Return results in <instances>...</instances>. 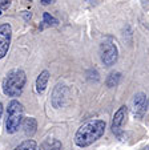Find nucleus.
I'll return each instance as SVG.
<instances>
[{
	"mask_svg": "<svg viewBox=\"0 0 149 150\" xmlns=\"http://www.w3.org/2000/svg\"><path fill=\"white\" fill-rule=\"evenodd\" d=\"M14 150H39V147L34 139H27V141L21 142L19 146H16Z\"/></svg>",
	"mask_w": 149,
	"mask_h": 150,
	"instance_id": "obj_12",
	"label": "nucleus"
},
{
	"mask_svg": "<svg viewBox=\"0 0 149 150\" xmlns=\"http://www.w3.org/2000/svg\"><path fill=\"white\" fill-rule=\"evenodd\" d=\"M24 116V108L17 100H12L8 104L7 108V120H6V127L9 134H14L19 130L20 125Z\"/></svg>",
	"mask_w": 149,
	"mask_h": 150,
	"instance_id": "obj_3",
	"label": "nucleus"
},
{
	"mask_svg": "<svg viewBox=\"0 0 149 150\" xmlns=\"http://www.w3.org/2000/svg\"><path fill=\"white\" fill-rule=\"evenodd\" d=\"M105 133V121L103 120H92L85 122L77 129L75 134V144L79 147H87L96 142Z\"/></svg>",
	"mask_w": 149,
	"mask_h": 150,
	"instance_id": "obj_1",
	"label": "nucleus"
},
{
	"mask_svg": "<svg viewBox=\"0 0 149 150\" xmlns=\"http://www.w3.org/2000/svg\"><path fill=\"white\" fill-rule=\"evenodd\" d=\"M9 4H11V1H9V0H3V1H1V4H0V7H1V8H8L9 7Z\"/></svg>",
	"mask_w": 149,
	"mask_h": 150,
	"instance_id": "obj_14",
	"label": "nucleus"
},
{
	"mask_svg": "<svg viewBox=\"0 0 149 150\" xmlns=\"http://www.w3.org/2000/svg\"><path fill=\"white\" fill-rule=\"evenodd\" d=\"M65 97H67V88L64 85H56V88L53 89V93H52V105L53 108H61L64 105Z\"/></svg>",
	"mask_w": 149,
	"mask_h": 150,
	"instance_id": "obj_8",
	"label": "nucleus"
},
{
	"mask_svg": "<svg viewBox=\"0 0 149 150\" xmlns=\"http://www.w3.org/2000/svg\"><path fill=\"white\" fill-rule=\"evenodd\" d=\"M127 116H128V108L125 106V105H123V106L118 108V110L116 112L115 116H113V118H112L111 129H112L113 134H116V136L120 137L121 127H123V125L125 124V121H127Z\"/></svg>",
	"mask_w": 149,
	"mask_h": 150,
	"instance_id": "obj_6",
	"label": "nucleus"
},
{
	"mask_svg": "<svg viewBox=\"0 0 149 150\" xmlns=\"http://www.w3.org/2000/svg\"><path fill=\"white\" fill-rule=\"evenodd\" d=\"M121 81V73L120 72H112V73H109V76L107 77V86H109V88H113V86H117L118 84H120Z\"/></svg>",
	"mask_w": 149,
	"mask_h": 150,
	"instance_id": "obj_11",
	"label": "nucleus"
},
{
	"mask_svg": "<svg viewBox=\"0 0 149 150\" xmlns=\"http://www.w3.org/2000/svg\"><path fill=\"white\" fill-rule=\"evenodd\" d=\"M43 23L45 24V25H57L59 24V20L55 19L53 16H51V15L48 13V12H44L43 13Z\"/></svg>",
	"mask_w": 149,
	"mask_h": 150,
	"instance_id": "obj_13",
	"label": "nucleus"
},
{
	"mask_svg": "<svg viewBox=\"0 0 149 150\" xmlns=\"http://www.w3.org/2000/svg\"><path fill=\"white\" fill-rule=\"evenodd\" d=\"M0 15H1V9H0Z\"/></svg>",
	"mask_w": 149,
	"mask_h": 150,
	"instance_id": "obj_19",
	"label": "nucleus"
},
{
	"mask_svg": "<svg viewBox=\"0 0 149 150\" xmlns=\"http://www.w3.org/2000/svg\"><path fill=\"white\" fill-rule=\"evenodd\" d=\"M146 112H148V96L145 93H137L133 100V113L141 118Z\"/></svg>",
	"mask_w": 149,
	"mask_h": 150,
	"instance_id": "obj_7",
	"label": "nucleus"
},
{
	"mask_svg": "<svg viewBox=\"0 0 149 150\" xmlns=\"http://www.w3.org/2000/svg\"><path fill=\"white\" fill-rule=\"evenodd\" d=\"M21 13H23V16H24V19H26V20H29V19H31V13H29L28 11H23Z\"/></svg>",
	"mask_w": 149,
	"mask_h": 150,
	"instance_id": "obj_15",
	"label": "nucleus"
},
{
	"mask_svg": "<svg viewBox=\"0 0 149 150\" xmlns=\"http://www.w3.org/2000/svg\"><path fill=\"white\" fill-rule=\"evenodd\" d=\"M12 37V27L8 23L0 25V59L6 57L8 53L9 44H11Z\"/></svg>",
	"mask_w": 149,
	"mask_h": 150,
	"instance_id": "obj_5",
	"label": "nucleus"
},
{
	"mask_svg": "<svg viewBox=\"0 0 149 150\" xmlns=\"http://www.w3.org/2000/svg\"><path fill=\"white\" fill-rule=\"evenodd\" d=\"M143 150H148V147H145V149H143Z\"/></svg>",
	"mask_w": 149,
	"mask_h": 150,
	"instance_id": "obj_18",
	"label": "nucleus"
},
{
	"mask_svg": "<svg viewBox=\"0 0 149 150\" xmlns=\"http://www.w3.org/2000/svg\"><path fill=\"white\" fill-rule=\"evenodd\" d=\"M118 57V49L112 39H107L100 45V59L104 62V65L112 67Z\"/></svg>",
	"mask_w": 149,
	"mask_h": 150,
	"instance_id": "obj_4",
	"label": "nucleus"
},
{
	"mask_svg": "<svg viewBox=\"0 0 149 150\" xmlns=\"http://www.w3.org/2000/svg\"><path fill=\"white\" fill-rule=\"evenodd\" d=\"M23 129H24V133L27 134L28 137H32L35 133H36L37 129V122L34 117H28V118L24 120L23 122Z\"/></svg>",
	"mask_w": 149,
	"mask_h": 150,
	"instance_id": "obj_10",
	"label": "nucleus"
},
{
	"mask_svg": "<svg viewBox=\"0 0 149 150\" xmlns=\"http://www.w3.org/2000/svg\"><path fill=\"white\" fill-rule=\"evenodd\" d=\"M27 82L26 72L23 69H12L3 80V92L8 97H19Z\"/></svg>",
	"mask_w": 149,
	"mask_h": 150,
	"instance_id": "obj_2",
	"label": "nucleus"
},
{
	"mask_svg": "<svg viewBox=\"0 0 149 150\" xmlns=\"http://www.w3.org/2000/svg\"><path fill=\"white\" fill-rule=\"evenodd\" d=\"M27 1H32V0H27Z\"/></svg>",
	"mask_w": 149,
	"mask_h": 150,
	"instance_id": "obj_20",
	"label": "nucleus"
},
{
	"mask_svg": "<svg viewBox=\"0 0 149 150\" xmlns=\"http://www.w3.org/2000/svg\"><path fill=\"white\" fill-rule=\"evenodd\" d=\"M48 80H49V72L48 71H43L41 73L37 76V79H36V92L39 94L44 93L45 88H47V84H48Z\"/></svg>",
	"mask_w": 149,
	"mask_h": 150,
	"instance_id": "obj_9",
	"label": "nucleus"
},
{
	"mask_svg": "<svg viewBox=\"0 0 149 150\" xmlns=\"http://www.w3.org/2000/svg\"><path fill=\"white\" fill-rule=\"evenodd\" d=\"M1 116H3V104L0 102V118H1Z\"/></svg>",
	"mask_w": 149,
	"mask_h": 150,
	"instance_id": "obj_17",
	"label": "nucleus"
},
{
	"mask_svg": "<svg viewBox=\"0 0 149 150\" xmlns=\"http://www.w3.org/2000/svg\"><path fill=\"white\" fill-rule=\"evenodd\" d=\"M52 0H41V4L43 6H48V4H51Z\"/></svg>",
	"mask_w": 149,
	"mask_h": 150,
	"instance_id": "obj_16",
	"label": "nucleus"
}]
</instances>
